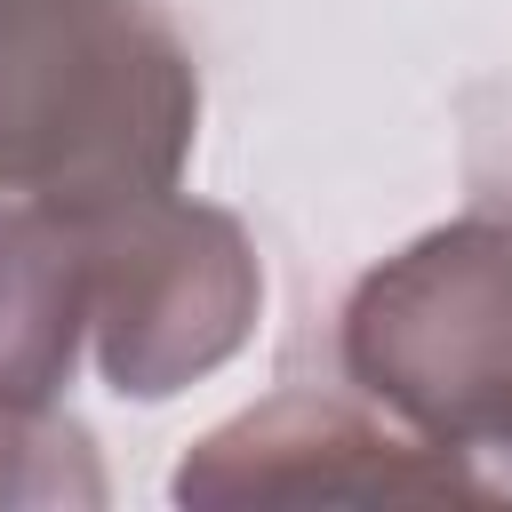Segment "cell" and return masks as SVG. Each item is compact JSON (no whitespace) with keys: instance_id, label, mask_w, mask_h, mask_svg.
I'll return each instance as SVG.
<instances>
[{"instance_id":"cell-6","label":"cell","mask_w":512,"mask_h":512,"mask_svg":"<svg viewBox=\"0 0 512 512\" xmlns=\"http://www.w3.org/2000/svg\"><path fill=\"white\" fill-rule=\"evenodd\" d=\"M0 504H104L96 440L64 416V400L0 392Z\"/></svg>"},{"instance_id":"cell-5","label":"cell","mask_w":512,"mask_h":512,"mask_svg":"<svg viewBox=\"0 0 512 512\" xmlns=\"http://www.w3.org/2000/svg\"><path fill=\"white\" fill-rule=\"evenodd\" d=\"M88 352V216L0 200V392L64 400Z\"/></svg>"},{"instance_id":"cell-3","label":"cell","mask_w":512,"mask_h":512,"mask_svg":"<svg viewBox=\"0 0 512 512\" xmlns=\"http://www.w3.org/2000/svg\"><path fill=\"white\" fill-rule=\"evenodd\" d=\"M264 312V272L240 216L144 192L88 208V352L120 400H168L224 368Z\"/></svg>"},{"instance_id":"cell-1","label":"cell","mask_w":512,"mask_h":512,"mask_svg":"<svg viewBox=\"0 0 512 512\" xmlns=\"http://www.w3.org/2000/svg\"><path fill=\"white\" fill-rule=\"evenodd\" d=\"M192 136L200 72L152 0H0V200L128 208Z\"/></svg>"},{"instance_id":"cell-7","label":"cell","mask_w":512,"mask_h":512,"mask_svg":"<svg viewBox=\"0 0 512 512\" xmlns=\"http://www.w3.org/2000/svg\"><path fill=\"white\" fill-rule=\"evenodd\" d=\"M472 184L488 208H512V104L504 120H472Z\"/></svg>"},{"instance_id":"cell-2","label":"cell","mask_w":512,"mask_h":512,"mask_svg":"<svg viewBox=\"0 0 512 512\" xmlns=\"http://www.w3.org/2000/svg\"><path fill=\"white\" fill-rule=\"evenodd\" d=\"M336 352L368 408L440 448L480 504H512V208L384 256L352 288Z\"/></svg>"},{"instance_id":"cell-4","label":"cell","mask_w":512,"mask_h":512,"mask_svg":"<svg viewBox=\"0 0 512 512\" xmlns=\"http://www.w3.org/2000/svg\"><path fill=\"white\" fill-rule=\"evenodd\" d=\"M176 504H392V496H472V480L416 432H384L360 400L272 392L184 448Z\"/></svg>"}]
</instances>
